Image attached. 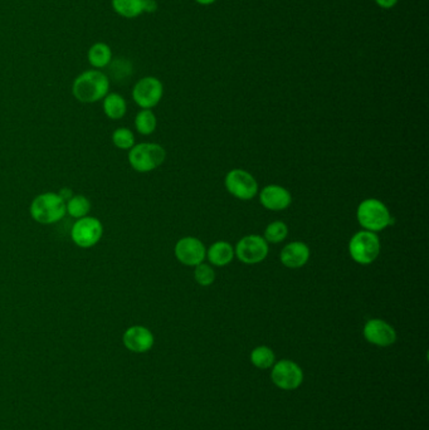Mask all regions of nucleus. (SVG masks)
I'll use <instances>...</instances> for the list:
<instances>
[{
    "instance_id": "nucleus-29",
    "label": "nucleus",
    "mask_w": 429,
    "mask_h": 430,
    "mask_svg": "<svg viewBox=\"0 0 429 430\" xmlns=\"http://www.w3.org/2000/svg\"><path fill=\"white\" fill-rule=\"evenodd\" d=\"M195 1H197L198 4H200V6H210V4L215 3L217 0H195Z\"/></svg>"
},
{
    "instance_id": "nucleus-21",
    "label": "nucleus",
    "mask_w": 429,
    "mask_h": 430,
    "mask_svg": "<svg viewBox=\"0 0 429 430\" xmlns=\"http://www.w3.org/2000/svg\"><path fill=\"white\" fill-rule=\"evenodd\" d=\"M157 120L151 110H143L136 115L135 126L141 135H150L155 131Z\"/></svg>"
},
{
    "instance_id": "nucleus-6",
    "label": "nucleus",
    "mask_w": 429,
    "mask_h": 430,
    "mask_svg": "<svg viewBox=\"0 0 429 430\" xmlns=\"http://www.w3.org/2000/svg\"><path fill=\"white\" fill-rule=\"evenodd\" d=\"M164 87L156 77H144L133 88V98L143 110H150L160 103Z\"/></svg>"
},
{
    "instance_id": "nucleus-22",
    "label": "nucleus",
    "mask_w": 429,
    "mask_h": 430,
    "mask_svg": "<svg viewBox=\"0 0 429 430\" xmlns=\"http://www.w3.org/2000/svg\"><path fill=\"white\" fill-rule=\"evenodd\" d=\"M251 361L258 369H269L274 364V354L267 346H258L251 354Z\"/></svg>"
},
{
    "instance_id": "nucleus-10",
    "label": "nucleus",
    "mask_w": 429,
    "mask_h": 430,
    "mask_svg": "<svg viewBox=\"0 0 429 430\" xmlns=\"http://www.w3.org/2000/svg\"><path fill=\"white\" fill-rule=\"evenodd\" d=\"M272 382L282 390H295L304 380V372L294 361L281 360L274 366Z\"/></svg>"
},
{
    "instance_id": "nucleus-19",
    "label": "nucleus",
    "mask_w": 429,
    "mask_h": 430,
    "mask_svg": "<svg viewBox=\"0 0 429 430\" xmlns=\"http://www.w3.org/2000/svg\"><path fill=\"white\" fill-rule=\"evenodd\" d=\"M145 0H111L115 13L126 19H134L144 13Z\"/></svg>"
},
{
    "instance_id": "nucleus-23",
    "label": "nucleus",
    "mask_w": 429,
    "mask_h": 430,
    "mask_svg": "<svg viewBox=\"0 0 429 430\" xmlns=\"http://www.w3.org/2000/svg\"><path fill=\"white\" fill-rule=\"evenodd\" d=\"M289 236V228L284 221L271 223L264 231V239L267 243H281Z\"/></svg>"
},
{
    "instance_id": "nucleus-13",
    "label": "nucleus",
    "mask_w": 429,
    "mask_h": 430,
    "mask_svg": "<svg viewBox=\"0 0 429 430\" xmlns=\"http://www.w3.org/2000/svg\"><path fill=\"white\" fill-rule=\"evenodd\" d=\"M123 341L126 349L136 354H143L153 347L154 335L144 326H133L125 331Z\"/></svg>"
},
{
    "instance_id": "nucleus-2",
    "label": "nucleus",
    "mask_w": 429,
    "mask_h": 430,
    "mask_svg": "<svg viewBox=\"0 0 429 430\" xmlns=\"http://www.w3.org/2000/svg\"><path fill=\"white\" fill-rule=\"evenodd\" d=\"M358 221L365 231H381L394 223L391 211L378 199L361 201L358 208Z\"/></svg>"
},
{
    "instance_id": "nucleus-24",
    "label": "nucleus",
    "mask_w": 429,
    "mask_h": 430,
    "mask_svg": "<svg viewBox=\"0 0 429 430\" xmlns=\"http://www.w3.org/2000/svg\"><path fill=\"white\" fill-rule=\"evenodd\" d=\"M194 278L199 285H203V287L213 285V282L215 280L214 269L212 268L210 264H198L194 271Z\"/></svg>"
},
{
    "instance_id": "nucleus-1",
    "label": "nucleus",
    "mask_w": 429,
    "mask_h": 430,
    "mask_svg": "<svg viewBox=\"0 0 429 430\" xmlns=\"http://www.w3.org/2000/svg\"><path fill=\"white\" fill-rule=\"evenodd\" d=\"M110 90V78L101 70H90L82 72L76 77L72 85V93L82 103H93L100 101L108 95Z\"/></svg>"
},
{
    "instance_id": "nucleus-17",
    "label": "nucleus",
    "mask_w": 429,
    "mask_h": 430,
    "mask_svg": "<svg viewBox=\"0 0 429 430\" xmlns=\"http://www.w3.org/2000/svg\"><path fill=\"white\" fill-rule=\"evenodd\" d=\"M207 256L213 266L224 267L227 264L231 263L232 259L234 257V249L232 248L229 243L220 241V242H215L214 244L210 246Z\"/></svg>"
},
{
    "instance_id": "nucleus-15",
    "label": "nucleus",
    "mask_w": 429,
    "mask_h": 430,
    "mask_svg": "<svg viewBox=\"0 0 429 430\" xmlns=\"http://www.w3.org/2000/svg\"><path fill=\"white\" fill-rule=\"evenodd\" d=\"M310 259V248L304 242L289 243L281 252V262L287 268H301Z\"/></svg>"
},
{
    "instance_id": "nucleus-3",
    "label": "nucleus",
    "mask_w": 429,
    "mask_h": 430,
    "mask_svg": "<svg viewBox=\"0 0 429 430\" xmlns=\"http://www.w3.org/2000/svg\"><path fill=\"white\" fill-rule=\"evenodd\" d=\"M66 201L59 194L44 193L38 195L31 205L33 219L41 224H53L65 216Z\"/></svg>"
},
{
    "instance_id": "nucleus-28",
    "label": "nucleus",
    "mask_w": 429,
    "mask_h": 430,
    "mask_svg": "<svg viewBox=\"0 0 429 430\" xmlns=\"http://www.w3.org/2000/svg\"><path fill=\"white\" fill-rule=\"evenodd\" d=\"M72 195H73V193H72V190H71V189L65 188L62 189V190L59 192V196H61L62 199L65 200V201L70 200L71 198H72Z\"/></svg>"
},
{
    "instance_id": "nucleus-18",
    "label": "nucleus",
    "mask_w": 429,
    "mask_h": 430,
    "mask_svg": "<svg viewBox=\"0 0 429 430\" xmlns=\"http://www.w3.org/2000/svg\"><path fill=\"white\" fill-rule=\"evenodd\" d=\"M103 111L108 119H123L128 111V105H126L124 97L115 92L108 93L103 98Z\"/></svg>"
},
{
    "instance_id": "nucleus-7",
    "label": "nucleus",
    "mask_w": 429,
    "mask_h": 430,
    "mask_svg": "<svg viewBox=\"0 0 429 430\" xmlns=\"http://www.w3.org/2000/svg\"><path fill=\"white\" fill-rule=\"evenodd\" d=\"M102 233H103V226L101 221L92 216H83L76 221L72 226L71 237L76 243V246L81 248H91L100 242Z\"/></svg>"
},
{
    "instance_id": "nucleus-12",
    "label": "nucleus",
    "mask_w": 429,
    "mask_h": 430,
    "mask_svg": "<svg viewBox=\"0 0 429 430\" xmlns=\"http://www.w3.org/2000/svg\"><path fill=\"white\" fill-rule=\"evenodd\" d=\"M364 337L371 344L386 347L397 341V332L392 325L379 318H373L365 323Z\"/></svg>"
},
{
    "instance_id": "nucleus-9",
    "label": "nucleus",
    "mask_w": 429,
    "mask_h": 430,
    "mask_svg": "<svg viewBox=\"0 0 429 430\" xmlns=\"http://www.w3.org/2000/svg\"><path fill=\"white\" fill-rule=\"evenodd\" d=\"M269 243L259 236H247L237 243L236 254L238 259L246 264L261 263L269 256Z\"/></svg>"
},
{
    "instance_id": "nucleus-26",
    "label": "nucleus",
    "mask_w": 429,
    "mask_h": 430,
    "mask_svg": "<svg viewBox=\"0 0 429 430\" xmlns=\"http://www.w3.org/2000/svg\"><path fill=\"white\" fill-rule=\"evenodd\" d=\"M399 0H376V4L383 8V9H392L397 6Z\"/></svg>"
},
{
    "instance_id": "nucleus-27",
    "label": "nucleus",
    "mask_w": 429,
    "mask_h": 430,
    "mask_svg": "<svg viewBox=\"0 0 429 430\" xmlns=\"http://www.w3.org/2000/svg\"><path fill=\"white\" fill-rule=\"evenodd\" d=\"M156 9H157L156 0H145V4H144V13H154Z\"/></svg>"
},
{
    "instance_id": "nucleus-20",
    "label": "nucleus",
    "mask_w": 429,
    "mask_h": 430,
    "mask_svg": "<svg viewBox=\"0 0 429 430\" xmlns=\"http://www.w3.org/2000/svg\"><path fill=\"white\" fill-rule=\"evenodd\" d=\"M66 209L71 216L81 219L83 216H87V214L90 213L91 203L83 195H75L70 200L66 201Z\"/></svg>"
},
{
    "instance_id": "nucleus-4",
    "label": "nucleus",
    "mask_w": 429,
    "mask_h": 430,
    "mask_svg": "<svg viewBox=\"0 0 429 430\" xmlns=\"http://www.w3.org/2000/svg\"><path fill=\"white\" fill-rule=\"evenodd\" d=\"M167 151L157 144H139L130 149L129 162L131 167L139 172H149L155 170L165 162Z\"/></svg>"
},
{
    "instance_id": "nucleus-11",
    "label": "nucleus",
    "mask_w": 429,
    "mask_h": 430,
    "mask_svg": "<svg viewBox=\"0 0 429 430\" xmlns=\"http://www.w3.org/2000/svg\"><path fill=\"white\" fill-rule=\"evenodd\" d=\"M175 257L180 263L190 267H197L203 263L207 257V249L198 238H182L175 246Z\"/></svg>"
},
{
    "instance_id": "nucleus-8",
    "label": "nucleus",
    "mask_w": 429,
    "mask_h": 430,
    "mask_svg": "<svg viewBox=\"0 0 429 430\" xmlns=\"http://www.w3.org/2000/svg\"><path fill=\"white\" fill-rule=\"evenodd\" d=\"M226 188L229 193L241 200H251L257 195L258 183L256 179L246 170L234 169L227 174Z\"/></svg>"
},
{
    "instance_id": "nucleus-25",
    "label": "nucleus",
    "mask_w": 429,
    "mask_h": 430,
    "mask_svg": "<svg viewBox=\"0 0 429 430\" xmlns=\"http://www.w3.org/2000/svg\"><path fill=\"white\" fill-rule=\"evenodd\" d=\"M113 141L115 146L118 149L128 150V149H131L135 145L134 134L129 129L120 127L113 132Z\"/></svg>"
},
{
    "instance_id": "nucleus-5",
    "label": "nucleus",
    "mask_w": 429,
    "mask_h": 430,
    "mask_svg": "<svg viewBox=\"0 0 429 430\" xmlns=\"http://www.w3.org/2000/svg\"><path fill=\"white\" fill-rule=\"evenodd\" d=\"M381 248V241L373 231H358L350 239V256L356 263L364 264V266L373 263L379 257Z\"/></svg>"
},
{
    "instance_id": "nucleus-16",
    "label": "nucleus",
    "mask_w": 429,
    "mask_h": 430,
    "mask_svg": "<svg viewBox=\"0 0 429 430\" xmlns=\"http://www.w3.org/2000/svg\"><path fill=\"white\" fill-rule=\"evenodd\" d=\"M87 60L93 68L97 70L105 68L113 62V49L108 44L97 42L88 49Z\"/></svg>"
},
{
    "instance_id": "nucleus-14",
    "label": "nucleus",
    "mask_w": 429,
    "mask_h": 430,
    "mask_svg": "<svg viewBox=\"0 0 429 430\" xmlns=\"http://www.w3.org/2000/svg\"><path fill=\"white\" fill-rule=\"evenodd\" d=\"M259 199L266 209L274 211L287 209L292 203L290 192L279 185L266 187L259 194Z\"/></svg>"
}]
</instances>
